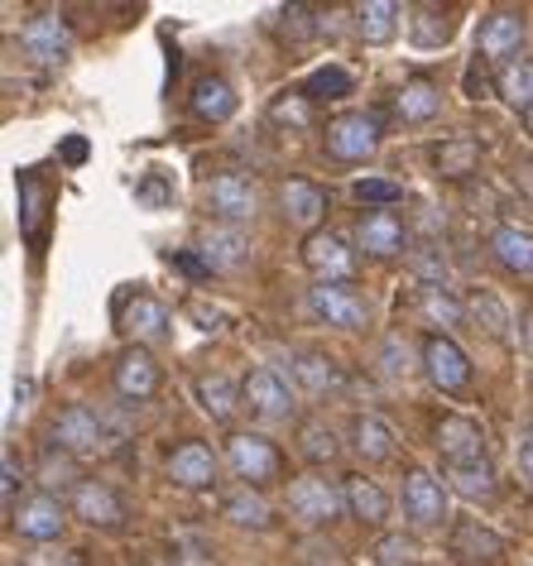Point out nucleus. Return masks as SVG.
<instances>
[{
	"label": "nucleus",
	"instance_id": "f8f14e48",
	"mask_svg": "<svg viewBox=\"0 0 533 566\" xmlns=\"http://www.w3.org/2000/svg\"><path fill=\"white\" fill-rule=\"evenodd\" d=\"M20 49L30 53L34 63H63L67 49H73V39H67V24L59 15H34L30 24L20 30Z\"/></svg>",
	"mask_w": 533,
	"mask_h": 566
},
{
	"label": "nucleus",
	"instance_id": "7c9ffc66",
	"mask_svg": "<svg viewBox=\"0 0 533 566\" xmlns=\"http://www.w3.org/2000/svg\"><path fill=\"white\" fill-rule=\"evenodd\" d=\"M442 111V92L432 87V82H409V87L399 92V116L404 120H414V125H424L432 120Z\"/></svg>",
	"mask_w": 533,
	"mask_h": 566
},
{
	"label": "nucleus",
	"instance_id": "6ab92c4d",
	"mask_svg": "<svg viewBox=\"0 0 533 566\" xmlns=\"http://www.w3.org/2000/svg\"><path fill=\"white\" fill-rule=\"evenodd\" d=\"M63 500L59 494H34V500H24L15 509V528L24 537H34V543H49V537H59L63 533Z\"/></svg>",
	"mask_w": 533,
	"mask_h": 566
},
{
	"label": "nucleus",
	"instance_id": "a878e982",
	"mask_svg": "<svg viewBox=\"0 0 533 566\" xmlns=\"http://www.w3.org/2000/svg\"><path fill=\"white\" fill-rule=\"evenodd\" d=\"M221 514H227V518L236 523V528H255V533H260V528H270V523H274L270 504H264V500H260V494L250 490V485L231 490L227 500H221Z\"/></svg>",
	"mask_w": 533,
	"mask_h": 566
},
{
	"label": "nucleus",
	"instance_id": "f704fd0d",
	"mask_svg": "<svg viewBox=\"0 0 533 566\" xmlns=\"http://www.w3.org/2000/svg\"><path fill=\"white\" fill-rule=\"evenodd\" d=\"M198 399H202V408H207V413H212L217 422H227V418L236 413V389H231L227 375H202V379H198Z\"/></svg>",
	"mask_w": 533,
	"mask_h": 566
},
{
	"label": "nucleus",
	"instance_id": "f3484780",
	"mask_svg": "<svg viewBox=\"0 0 533 566\" xmlns=\"http://www.w3.org/2000/svg\"><path fill=\"white\" fill-rule=\"evenodd\" d=\"M15 188H20V231L39 250L44 245V217H49V182L39 178L34 168H20Z\"/></svg>",
	"mask_w": 533,
	"mask_h": 566
},
{
	"label": "nucleus",
	"instance_id": "cd10ccee",
	"mask_svg": "<svg viewBox=\"0 0 533 566\" xmlns=\"http://www.w3.org/2000/svg\"><path fill=\"white\" fill-rule=\"evenodd\" d=\"M351 447H356L366 461H389L395 457V437H389L385 422L370 418V413L356 418V428H351Z\"/></svg>",
	"mask_w": 533,
	"mask_h": 566
},
{
	"label": "nucleus",
	"instance_id": "9d476101",
	"mask_svg": "<svg viewBox=\"0 0 533 566\" xmlns=\"http://www.w3.org/2000/svg\"><path fill=\"white\" fill-rule=\"evenodd\" d=\"M519 44H524V15L519 10H495V15L481 20V34H475V53L495 63H510Z\"/></svg>",
	"mask_w": 533,
	"mask_h": 566
},
{
	"label": "nucleus",
	"instance_id": "c03bdc74",
	"mask_svg": "<svg viewBox=\"0 0 533 566\" xmlns=\"http://www.w3.org/2000/svg\"><path fill=\"white\" fill-rule=\"evenodd\" d=\"M432 15H438V10H418V15H414L418 44H442V39H447V24H438Z\"/></svg>",
	"mask_w": 533,
	"mask_h": 566
},
{
	"label": "nucleus",
	"instance_id": "c756f323",
	"mask_svg": "<svg viewBox=\"0 0 533 566\" xmlns=\"http://www.w3.org/2000/svg\"><path fill=\"white\" fill-rule=\"evenodd\" d=\"M293 379L307 389V394H332L342 385V375H336V365L327 356H317V350H307V356L293 360Z\"/></svg>",
	"mask_w": 533,
	"mask_h": 566
},
{
	"label": "nucleus",
	"instance_id": "a19ab883",
	"mask_svg": "<svg viewBox=\"0 0 533 566\" xmlns=\"http://www.w3.org/2000/svg\"><path fill=\"white\" fill-rule=\"evenodd\" d=\"M351 192H356V202H375V207H389V202H399L404 197L399 182H385V178H360Z\"/></svg>",
	"mask_w": 533,
	"mask_h": 566
},
{
	"label": "nucleus",
	"instance_id": "ea45409f",
	"mask_svg": "<svg viewBox=\"0 0 533 566\" xmlns=\"http://www.w3.org/2000/svg\"><path fill=\"white\" fill-rule=\"evenodd\" d=\"M414 274L424 279V289H442L447 279V260H442V245H424L414 254Z\"/></svg>",
	"mask_w": 533,
	"mask_h": 566
},
{
	"label": "nucleus",
	"instance_id": "5701e85b",
	"mask_svg": "<svg viewBox=\"0 0 533 566\" xmlns=\"http://www.w3.org/2000/svg\"><path fill=\"white\" fill-rule=\"evenodd\" d=\"M198 250L207 254V264H212V269H236V264H245L250 240L241 235V226H212V231L202 235Z\"/></svg>",
	"mask_w": 533,
	"mask_h": 566
},
{
	"label": "nucleus",
	"instance_id": "c9c22d12",
	"mask_svg": "<svg viewBox=\"0 0 533 566\" xmlns=\"http://www.w3.org/2000/svg\"><path fill=\"white\" fill-rule=\"evenodd\" d=\"M351 92V73H346V67H317V73L313 77H307L303 82V96H307V102H322V96H327V102H336V96H346Z\"/></svg>",
	"mask_w": 533,
	"mask_h": 566
},
{
	"label": "nucleus",
	"instance_id": "39448f33",
	"mask_svg": "<svg viewBox=\"0 0 533 566\" xmlns=\"http://www.w3.org/2000/svg\"><path fill=\"white\" fill-rule=\"evenodd\" d=\"M303 264L317 274V283H351V279H356V254H351L346 240L332 235V231H313V235H307Z\"/></svg>",
	"mask_w": 533,
	"mask_h": 566
},
{
	"label": "nucleus",
	"instance_id": "1a4fd4ad",
	"mask_svg": "<svg viewBox=\"0 0 533 566\" xmlns=\"http://www.w3.org/2000/svg\"><path fill=\"white\" fill-rule=\"evenodd\" d=\"M67 504H73V514L82 523H92V528H121L125 523V500L111 485H102V480H82Z\"/></svg>",
	"mask_w": 533,
	"mask_h": 566
},
{
	"label": "nucleus",
	"instance_id": "bb28decb",
	"mask_svg": "<svg viewBox=\"0 0 533 566\" xmlns=\"http://www.w3.org/2000/svg\"><path fill=\"white\" fill-rule=\"evenodd\" d=\"M495 87L500 96L510 102L514 111H533V63L529 59H510V63H500V77H495Z\"/></svg>",
	"mask_w": 533,
	"mask_h": 566
},
{
	"label": "nucleus",
	"instance_id": "4c0bfd02",
	"mask_svg": "<svg viewBox=\"0 0 533 566\" xmlns=\"http://www.w3.org/2000/svg\"><path fill=\"white\" fill-rule=\"evenodd\" d=\"M299 447H303V457L307 461H336V451H342V442H336V432L332 428H322V422H303V437H299Z\"/></svg>",
	"mask_w": 533,
	"mask_h": 566
},
{
	"label": "nucleus",
	"instance_id": "20e7f679",
	"mask_svg": "<svg viewBox=\"0 0 533 566\" xmlns=\"http://www.w3.org/2000/svg\"><path fill=\"white\" fill-rule=\"evenodd\" d=\"M241 403H245L260 422H289L293 408H299L293 389L284 385V375H279V370H264V365L241 379Z\"/></svg>",
	"mask_w": 533,
	"mask_h": 566
},
{
	"label": "nucleus",
	"instance_id": "a18cd8bd",
	"mask_svg": "<svg viewBox=\"0 0 533 566\" xmlns=\"http://www.w3.org/2000/svg\"><path fill=\"white\" fill-rule=\"evenodd\" d=\"M274 116L303 125V120H307V96H284V102H274Z\"/></svg>",
	"mask_w": 533,
	"mask_h": 566
},
{
	"label": "nucleus",
	"instance_id": "864d4df0",
	"mask_svg": "<svg viewBox=\"0 0 533 566\" xmlns=\"http://www.w3.org/2000/svg\"><path fill=\"white\" fill-rule=\"evenodd\" d=\"M519 471H524V475L533 480V437H529L524 447H519Z\"/></svg>",
	"mask_w": 533,
	"mask_h": 566
},
{
	"label": "nucleus",
	"instance_id": "a211bd4d",
	"mask_svg": "<svg viewBox=\"0 0 533 566\" xmlns=\"http://www.w3.org/2000/svg\"><path fill=\"white\" fill-rule=\"evenodd\" d=\"M168 475H174V485L184 490H207L217 480V457L207 442H184L168 457Z\"/></svg>",
	"mask_w": 533,
	"mask_h": 566
},
{
	"label": "nucleus",
	"instance_id": "2eb2a0df",
	"mask_svg": "<svg viewBox=\"0 0 533 566\" xmlns=\"http://www.w3.org/2000/svg\"><path fill=\"white\" fill-rule=\"evenodd\" d=\"M356 245L375 254V260H389V254H399L409 245V231H404V221L395 211H370V217H360V226H356Z\"/></svg>",
	"mask_w": 533,
	"mask_h": 566
},
{
	"label": "nucleus",
	"instance_id": "4d7b16f0",
	"mask_svg": "<svg viewBox=\"0 0 533 566\" xmlns=\"http://www.w3.org/2000/svg\"><path fill=\"white\" fill-rule=\"evenodd\" d=\"M524 130H529V139H533V111H529V116H524Z\"/></svg>",
	"mask_w": 533,
	"mask_h": 566
},
{
	"label": "nucleus",
	"instance_id": "6e6d98bb",
	"mask_svg": "<svg viewBox=\"0 0 533 566\" xmlns=\"http://www.w3.org/2000/svg\"><path fill=\"white\" fill-rule=\"evenodd\" d=\"M524 346H529V350H533V313H529V317H524Z\"/></svg>",
	"mask_w": 533,
	"mask_h": 566
},
{
	"label": "nucleus",
	"instance_id": "8fccbe9b",
	"mask_svg": "<svg viewBox=\"0 0 533 566\" xmlns=\"http://www.w3.org/2000/svg\"><path fill=\"white\" fill-rule=\"evenodd\" d=\"M174 264H178V269H188L192 279H207V269H212V264H198V260H192V254H178Z\"/></svg>",
	"mask_w": 533,
	"mask_h": 566
},
{
	"label": "nucleus",
	"instance_id": "9b49d317",
	"mask_svg": "<svg viewBox=\"0 0 533 566\" xmlns=\"http://www.w3.org/2000/svg\"><path fill=\"white\" fill-rule=\"evenodd\" d=\"M207 207H212V217H221L227 226H241L255 217V188L241 178V174H217L207 182Z\"/></svg>",
	"mask_w": 533,
	"mask_h": 566
},
{
	"label": "nucleus",
	"instance_id": "5fc2aeb1",
	"mask_svg": "<svg viewBox=\"0 0 533 566\" xmlns=\"http://www.w3.org/2000/svg\"><path fill=\"white\" fill-rule=\"evenodd\" d=\"M519 192H524L529 202H533V164H524V168H519Z\"/></svg>",
	"mask_w": 533,
	"mask_h": 566
},
{
	"label": "nucleus",
	"instance_id": "423d86ee",
	"mask_svg": "<svg viewBox=\"0 0 533 566\" xmlns=\"http://www.w3.org/2000/svg\"><path fill=\"white\" fill-rule=\"evenodd\" d=\"M375 145H380V125H375V116H336L327 125V154L336 164L370 159Z\"/></svg>",
	"mask_w": 533,
	"mask_h": 566
},
{
	"label": "nucleus",
	"instance_id": "de8ad7c7",
	"mask_svg": "<svg viewBox=\"0 0 533 566\" xmlns=\"http://www.w3.org/2000/svg\"><path fill=\"white\" fill-rule=\"evenodd\" d=\"M188 313H192V317H202V327H207V332L221 327V313H217V307H207L202 298H192V303H188Z\"/></svg>",
	"mask_w": 533,
	"mask_h": 566
},
{
	"label": "nucleus",
	"instance_id": "4be33fe9",
	"mask_svg": "<svg viewBox=\"0 0 533 566\" xmlns=\"http://www.w3.org/2000/svg\"><path fill=\"white\" fill-rule=\"evenodd\" d=\"M342 494H346V514H356L360 523H385L389 518V494L375 485V480L351 475L342 485Z\"/></svg>",
	"mask_w": 533,
	"mask_h": 566
},
{
	"label": "nucleus",
	"instance_id": "37998d69",
	"mask_svg": "<svg viewBox=\"0 0 533 566\" xmlns=\"http://www.w3.org/2000/svg\"><path fill=\"white\" fill-rule=\"evenodd\" d=\"M380 360H385V375H409V370H414V360H409V342H404V336H385Z\"/></svg>",
	"mask_w": 533,
	"mask_h": 566
},
{
	"label": "nucleus",
	"instance_id": "4468645a",
	"mask_svg": "<svg viewBox=\"0 0 533 566\" xmlns=\"http://www.w3.org/2000/svg\"><path fill=\"white\" fill-rule=\"evenodd\" d=\"M438 447L452 465H475L485 461V432L471 418H442L438 422Z\"/></svg>",
	"mask_w": 533,
	"mask_h": 566
},
{
	"label": "nucleus",
	"instance_id": "6e6552de",
	"mask_svg": "<svg viewBox=\"0 0 533 566\" xmlns=\"http://www.w3.org/2000/svg\"><path fill=\"white\" fill-rule=\"evenodd\" d=\"M307 307H313V313L327 322V327H342V332L366 327V298H356L346 283H313V293H307Z\"/></svg>",
	"mask_w": 533,
	"mask_h": 566
},
{
	"label": "nucleus",
	"instance_id": "72a5a7b5",
	"mask_svg": "<svg viewBox=\"0 0 533 566\" xmlns=\"http://www.w3.org/2000/svg\"><path fill=\"white\" fill-rule=\"evenodd\" d=\"M447 480H452V490L467 494V500H490V494H495V471H490L485 461H475V465H452V471H447Z\"/></svg>",
	"mask_w": 533,
	"mask_h": 566
},
{
	"label": "nucleus",
	"instance_id": "412c9836",
	"mask_svg": "<svg viewBox=\"0 0 533 566\" xmlns=\"http://www.w3.org/2000/svg\"><path fill=\"white\" fill-rule=\"evenodd\" d=\"M490 250L510 274H533V231H524V226H495Z\"/></svg>",
	"mask_w": 533,
	"mask_h": 566
},
{
	"label": "nucleus",
	"instance_id": "f03ea898",
	"mask_svg": "<svg viewBox=\"0 0 533 566\" xmlns=\"http://www.w3.org/2000/svg\"><path fill=\"white\" fill-rule=\"evenodd\" d=\"M227 465H231V475L245 480V485H270V480L284 471V457H279V447L270 442V437L236 432L227 442Z\"/></svg>",
	"mask_w": 533,
	"mask_h": 566
},
{
	"label": "nucleus",
	"instance_id": "2f4dec72",
	"mask_svg": "<svg viewBox=\"0 0 533 566\" xmlns=\"http://www.w3.org/2000/svg\"><path fill=\"white\" fill-rule=\"evenodd\" d=\"M467 313L475 317V327H485L490 336H495V342H504V336H510V307H504L495 293H481V289H475L471 298H467Z\"/></svg>",
	"mask_w": 533,
	"mask_h": 566
},
{
	"label": "nucleus",
	"instance_id": "aec40b11",
	"mask_svg": "<svg viewBox=\"0 0 533 566\" xmlns=\"http://www.w3.org/2000/svg\"><path fill=\"white\" fill-rule=\"evenodd\" d=\"M284 211H289L293 226H307V231H313V226L327 217V192L307 178H289L284 182Z\"/></svg>",
	"mask_w": 533,
	"mask_h": 566
},
{
	"label": "nucleus",
	"instance_id": "f257e3e1",
	"mask_svg": "<svg viewBox=\"0 0 533 566\" xmlns=\"http://www.w3.org/2000/svg\"><path fill=\"white\" fill-rule=\"evenodd\" d=\"M53 447L67 451V457H102V451L116 447L106 418L87 403H67L59 418H53Z\"/></svg>",
	"mask_w": 533,
	"mask_h": 566
},
{
	"label": "nucleus",
	"instance_id": "e433bc0d",
	"mask_svg": "<svg viewBox=\"0 0 533 566\" xmlns=\"http://www.w3.org/2000/svg\"><path fill=\"white\" fill-rule=\"evenodd\" d=\"M475 164H481V149H475L471 139H452V145L438 149V174H447V178H467Z\"/></svg>",
	"mask_w": 533,
	"mask_h": 566
},
{
	"label": "nucleus",
	"instance_id": "79ce46f5",
	"mask_svg": "<svg viewBox=\"0 0 533 566\" xmlns=\"http://www.w3.org/2000/svg\"><path fill=\"white\" fill-rule=\"evenodd\" d=\"M39 471H44V475H39V480H44V485H73V457H67V451H63V457H59V447H49V457H44V465H39ZM77 490V485H73Z\"/></svg>",
	"mask_w": 533,
	"mask_h": 566
},
{
	"label": "nucleus",
	"instance_id": "603ef678",
	"mask_svg": "<svg viewBox=\"0 0 533 566\" xmlns=\"http://www.w3.org/2000/svg\"><path fill=\"white\" fill-rule=\"evenodd\" d=\"M30 566H73V557H49V552H30Z\"/></svg>",
	"mask_w": 533,
	"mask_h": 566
},
{
	"label": "nucleus",
	"instance_id": "58836bf2",
	"mask_svg": "<svg viewBox=\"0 0 533 566\" xmlns=\"http://www.w3.org/2000/svg\"><path fill=\"white\" fill-rule=\"evenodd\" d=\"M135 202L139 207H168V202H174V182H168L159 168H149V174L135 182Z\"/></svg>",
	"mask_w": 533,
	"mask_h": 566
},
{
	"label": "nucleus",
	"instance_id": "c85d7f7f",
	"mask_svg": "<svg viewBox=\"0 0 533 566\" xmlns=\"http://www.w3.org/2000/svg\"><path fill=\"white\" fill-rule=\"evenodd\" d=\"M192 111L202 120H231L236 116V92L221 77H202L198 92H192Z\"/></svg>",
	"mask_w": 533,
	"mask_h": 566
},
{
	"label": "nucleus",
	"instance_id": "b1692460",
	"mask_svg": "<svg viewBox=\"0 0 533 566\" xmlns=\"http://www.w3.org/2000/svg\"><path fill=\"white\" fill-rule=\"evenodd\" d=\"M356 30L366 44H389L399 30V6L395 0H366V6H356Z\"/></svg>",
	"mask_w": 533,
	"mask_h": 566
},
{
	"label": "nucleus",
	"instance_id": "49530a36",
	"mask_svg": "<svg viewBox=\"0 0 533 566\" xmlns=\"http://www.w3.org/2000/svg\"><path fill=\"white\" fill-rule=\"evenodd\" d=\"M15 485H20V465H15V451H6V509L15 514Z\"/></svg>",
	"mask_w": 533,
	"mask_h": 566
},
{
	"label": "nucleus",
	"instance_id": "473e14b6",
	"mask_svg": "<svg viewBox=\"0 0 533 566\" xmlns=\"http://www.w3.org/2000/svg\"><path fill=\"white\" fill-rule=\"evenodd\" d=\"M418 313L428 322H438V327H457V322L467 317V303H457L447 289H424V283H418Z\"/></svg>",
	"mask_w": 533,
	"mask_h": 566
},
{
	"label": "nucleus",
	"instance_id": "dca6fc26",
	"mask_svg": "<svg viewBox=\"0 0 533 566\" xmlns=\"http://www.w3.org/2000/svg\"><path fill=\"white\" fill-rule=\"evenodd\" d=\"M116 394L130 403H145L159 394V365H154L149 350H125L116 360Z\"/></svg>",
	"mask_w": 533,
	"mask_h": 566
},
{
	"label": "nucleus",
	"instance_id": "ddd939ff",
	"mask_svg": "<svg viewBox=\"0 0 533 566\" xmlns=\"http://www.w3.org/2000/svg\"><path fill=\"white\" fill-rule=\"evenodd\" d=\"M404 514L418 528H432L447 518V494L428 471H409V480H404Z\"/></svg>",
	"mask_w": 533,
	"mask_h": 566
},
{
	"label": "nucleus",
	"instance_id": "09e8293b",
	"mask_svg": "<svg viewBox=\"0 0 533 566\" xmlns=\"http://www.w3.org/2000/svg\"><path fill=\"white\" fill-rule=\"evenodd\" d=\"M380 552H385V562H389V566H399V562H409V552H414V547L404 543V537H389Z\"/></svg>",
	"mask_w": 533,
	"mask_h": 566
},
{
	"label": "nucleus",
	"instance_id": "0eeeda50",
	"mask_svg": "<svg viewBox=\"0 0 533 566\" xmlns=\"http://www.w3.org/2000/svg\"><path fill=\"white\" fill-rule=\"evenodd\" d=\"M424 370L442 394H457V389L471 385V360L452 336H428L424 342Z\"/></svg>",
	"mask_w": 533,
	"mask_h": 566
},
{
	"label": "nucleus",
	"instance_id": "3c124183",
	"mask_svg": "<svg viewBox=\"0 0 533 566\" xmlns=\"http://www.w3.org/2000/svg\"><path fill=\"white\" fill-rule=\"evenodd\" d=\"M63 159H67V164H82V159H87V145H82V139H67V145H63Z\"/></svg>",
	"mask_w": 533,
	"mask_h": 566
},
{
	"label": "nucleus",
	"instance_id": "7ed1b4c3",
	"mask_svg": "<svg viewBox=\"0 0 533 566\" xmlns=\"http://www.w3.org/2000/svg\"><path fill=\"white\" fill-rule=\"evenodd\" d=\"M346 494L332 485L327 475H299L289 485V514L303 523V528H322V523H332L342 514Z\"/></svg>",
	"mask_w": 533,
	"mask_h": 566
},
{
	"label": "nucleus",
	"instance_id": "393cba45",
	"mask_svg": "<svg viewBox=\"0 0 533 566\" xmlns=\"http://www.w3.org/2000/svg\"><path fill=\"white\" fill-rule=\"evenodd\" d=\"M125 332L139 336V342H164L168 336V307L139 293V298H130V307H125Z\"/></svg>",
	"mask_w": 533,
	"mask_h": 566
}]
</instances>
